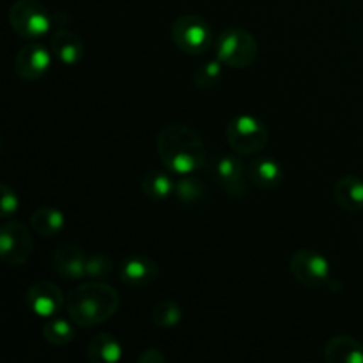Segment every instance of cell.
<instances>
[{"label":"cell","instance_id":"6da1fadb","mask_svg":"<svg viewBox=\"0 0 363 363\" xmlns=\"http://www.w3.org/2000/svg\"><path fill=\"white\" fill-rule=\"evenodd\" d=\"M156 149L163 165L179 176L197 172L206 163L204 140L186 124L170 123L163 126L156 138Z\"/></svg>","mask_w":363,"mask_h":363},{"label":"cell","instance_id":"7a4b0ae2","mask_svg":"<svg viewBox=\"0 0 363 363\" xmlns=\"http://www.w3.org/2000/svg\"><path fill=\"white\" fill-rule=\"evenodd\" d=\"M121 296L116 287L92 280L74 287L66 298V311L80 328H92L108 321L119 311Z\"/></svg>","mask_w":363,"mask_h":363},{"label":"cell","instance_id":"3957f363","mask_svg":"<svg viewBox=\"0 0 363 363\" xmlns=\"http://www.w3.org/2000/svg\"><path fill=\"white\" fill-rule=\"evenodd\" d=\"M216 59L223 66L234 67V69H243L254 64L257 59V41L254 34L240 27L227 28L216 39Z\"/></svg>","mask_w":363,"mask_h":363},{"label":"cell","instance_id":"277c9868","mask_svg":"<svg viewBox=\"0 0 363 363\" xmlns=\"http://www.w3.org/2000/svg\"><path fill=\"white\" fill-rule=\"evenodd\" d=\"M227 142L230 149L238 155H255L262 151L269 140V133L266 124L259 117L243 113L234 119L225 128Z\"/></svg>","mask_w":363,"mask_h":363},{"label":"cell","instance_id":"5b68a950","mask_svg":"<svg viewBox=\"0 0 363 363\" xmlns=\"http://www.w3.org/2000/svg\"><path fill=\"white\" fill-rule=\"evenodd\" d=\"M172 41L181 52L188 55H201L213 45V28L204 18L197 14H183L177 18L170 28Z\"/></svg>","mask_w":363,"mask_h":363},{"label":"cell","instance_id":"8992f818","mask_svg":"<svg viewBox=\"0 0 363 363\" xmlns=\"http://www.w3.org/2000/svg\"><path fill=\"white\" fill-rule=\"evenodd\" d=\"M9 23L20 38L39 39L52 28V16L38 0H16L9 9Z\"/></svg>","mask_w":363,"mask_h":363},{"label":"cell","instance_id":"52a82bcc","mask_svg":"<svg viewBox=\"0 0 363 363\" xmlns=\"http://www.w3.org/2000/svg\"><path fill=\"white\" fill-rule=\"evenodd\" d=\"M32 236L21 222H6L0 227V255L7 266H23L32 255Z\"/></svg>","mask_w":363,"mask_h":363},{"label":"cell","instance_id":"ba28073f","mask_svg":"<svg viewBox=\"0 0 363 363\" xmlns=\"http://www.w3.org/2000/svg\"><path fill=\"white\" fill-rule=\"evenodd\" d=\"M291 273L301 286L321 287L330 280V262L318 250L301 248L291 259Z\"/></svg>","mask_w":363,"mask_h":363},{"label":"cell","instance_id":"9c48e42d","mask_svg":"<svg viewBox=\"0 0 363 363\" xmlns=\"http://www.w3.org/2000/svg\"><path fill=\"white\" fill-rule=\"evenodd\" d=\"M236 155L218 152L211 160L209 174L225 194L233 195V197H243L247 194V183H245L243 163Z\"/></svg>","mask_w":363,"mask_h":363},{"label":"cell","instance_id":"30bf717a","mask_svg":"<svg viewBox=\"0 0 363 363\" xmlns=\"http://www.w3.org/2000/svg\"><path fill=\"white\" fill-rule=\"evenodd\" d=\"M25 301H27V307L43 319L57 315L66 303L60 287L53 282H48V280H41V282H35L34 286L28 287Z\"/></svg>","mask_w":363,"mask_h":363},{"label":"cell","instance_id":"8fae6325","mask_svg":"<svg viewBox=\"0 0 363 363\" xmlns=\"http://www.w3.org/2000/svg\"><path fill=\"white\" fill-rule=\"evenodd\" d=\"M50 66H52V53L39 43L23 46L14 57V71L21 80H39L48 73Z\"/></svg>","mask_w":363,"mask_h":363},{"label":"cell","instance_id":"7c38bea8","mask_svg":"<svg viewBox=\"0 0 363 363\" xmlns=\"http://www.w3.org/2000/svg\"><path fill=\"white\" fill-rule=\"evenodd\" d=\"M89 255L80 245L60 243L53 252V269L64 280H80L87 277Z\"/></svg>","mask_w":363,"mask_h":363},{"label":"cell","instance_id":"4fadbf2b","mask_svg":"<svg viewBox=\"0 0 363 363\" xmlns=\"http://www.w3.org/2000/svg\"><path fill=\"white\" fill-rule=\"evenodd\" d=\"M160 268L156 261L145 255H131L121 264V280L131 287H147L158 280Z\"/></svg>","mask_w":363,"mask_h":363},{"label":"cell","instance_id":"5bb4252c","mask_svg":"<svg viewBox=\"0 0 363 363\" xmlns=\"http://www.w3.org/2000/svg\"><path fill=\"white\" fill-rule=\"evenodd\" d=\"M52 52L55 59L64 66H77L82 59H84L85 45L82 38L74 32L66 30V28H59L55 34L52 35Z\"/></svg>","mask_w":363,"mask_h":363},{"label":"cell","instance_id":"9a60e30c","mask_svg":"<svg viewBox=\"0 0 363 363\" xmlns=\"http://www.w3.org/2000/svg\"><path fill=\"white\" fill-rule=\"evenodd\" d=\"M325 360L330 363H363V344L347 335H337L326 342Z\"/></svg>","mask_w":363,"mask_h":363},{"label":"cell","instance_id":"2e32d148","mask_svg":"<svg viewBox=\"0 0 363 363\" xmlns=\"http://www.w3.org/2000/svg\"><path fill=\"white\" fill-rule=\"evenodd\" d=\"M335 202L346 211L363 209V179L358 176H342L333 188Z\"/></svg>","mask_w":363,"mask_h":363},{"label":"cell","instance_id":"e0dca14e","mask_svg":"<svg viewBox=\"0 0 363 363\" xmlns=\"http://www.w3.org/2000/svg\"><path fill=\"white\" fill-rule=\"evenodd\" d=\"M87 358L92 363H117L123 358V346L112 333H98L89 342Z\"/></svg>","mask_w":363,"mask_h":363},{"label":"cell","instance_id":"ac0fdd59","mask_svg":"<svg viewBox=\"0 0 363 363\" xmlns=\"http://www.w3.org/2000/svg\"><path fill=\"white\" fill-rule=\"evenodd\" d=\"M250 179L262 190H272L284 181V169L272 158H259L250 163Z\"/></svg>","mask_w":363,"mask_h":363},{"label":"cell","instance_id":"d6986e66","mask_svg":"<svg viewBox=\"0 0 363 363\" xmlns=\"http://www.w3.org/2000/svg\"><path fill=\"white\" fill-rule=\"evenodd\" d=\"M64 225H66V218H64L62 211L57 208H50V206L35 209L30 216V227L39 236H57L64 229Z\"/></svg>","mask_w":363,"mask_h":363},{"label":"cell","instance_id":"ffe728a7","mask_svg":"<svg viewBox=\"0 0 363 363\" xmlns=\"http://www.w3.org/2000/svg\"><path fill=\"white\" fill-rule=\"evenodd\" d=\"M142 194L147 199L152 201H163V199H169L170 195L176 190V183L172 181V177L169 174H163L160 170H152V172L145 174L144 179L140 183Z\"/></svg>","mask_w":363,"mask_h":363},{"label":"cell","instance_id":"44dd1931","mask_svg":"<svg viewBox=\"0 0 363 363\" xmlns=\"http://www.w3.org/2000/svg\"><path fill=\"white\" fill-rule=\"evenodd\" d=\"M73 325L67 319L53 315V318L46 319L45 325H43V337L53 346H64V344L71 342L77 335Z\"/></svg>","mask_w":363,"mask_h":363},{"label":"cell","instance_id":"7402d4cb","mask_svg":"<svg viewBox=\"0 0 363 363\" xmlns=\"http://www.w3.org/2000/svg\"><path fill=\"white\" fill-rule=\"evenodd\" d=\"M176 197L179 199L184 204H201L206 197V186L202 181H199L197 177H191V174L183 176L181 179L176 181V190H174Z\"/></svg>","mask_w":363,"mask_h":363},{"label":"cell","instance_id":"603a6c76","mask_svg":"<svg viewBox=\"0 0 363 363\" xmlns=\"http://www.w3.org/2000/svg\"><path fill=\"white\" fill-rule=\"evenodd\" d=\"M183 319V308L176 303V301H160L152 308V321L160 328H174Z\"/></svg>","mask_w":363,"mask_h":363},{"label":"cell","instance_id":"cb8c5ba5","mask_svg":"<svg viewBox=\"0 0 363 363\" xmlns=\"http://www.w3.org/2000/svg\"><path fill=\"white\" fill-rule=\"evenodd\" d=\"M223 74V64L216 60H209V62H204L202 66H199L194 73V84L197 85L199 89H211L222 80Z\"/></svg>","mask_w":363,"mask_h":363},{"label":"cell","instance_id":"d4e9b609","mask_svg":"<svg viewBox=\"0 0 363 363\" xmlns=\"http://www.w3.org/2000/svg\"><path fill=\"white\" fill-rule=\"evenodd\" d=\"M113 273V261L105 254L89 255L87 277L92 280H105Z\"/></svg>","mask_w":363,"mask_h":363},{"label":"cell","instance_id":"484cf974","mask_svg":"<svg viewBox=\"0 0 363 363\" xmlns=\"http://www.w3.org/2000/svg\"><path fill=\"white\" fill-rule=\"evenodd\" d=\"M0 194H2V197H0V211H2V216L14 215L18 211V206H20L16 191L11 190L6 183H2L0 184Z\"/></svg>","mask_w":363,"mask_h":363},{"label":"cell","instance_id":"4316f807","mask_svg":"<svg viewBox=\"0 0 363 363\" xmlns=\"http://www.w3.org/2000/svg\"><path fill=\"white\" fill-rule=\"evenodd\" d=\"M137 362L138 363H163L165 362V354H163L160 350L151 347V350H145L144 353L138 354Z\"/></svg>","mask_w":363,"mask_h":363}]
</instances>
